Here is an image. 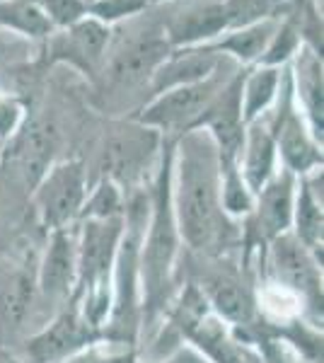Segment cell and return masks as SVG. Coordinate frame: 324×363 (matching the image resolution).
Returning a JSON list of instances; mask_svg holds the SVG:
<instances>
[{"label":"cell","mask_w":324,"mask_h":363,"mask_svg":"<svg viewBox=\"0 0 324 363\" xmlns=\"http://www.w3.org/2000/svg\"><path fill=\"white\" fill-rule=\"evenodd\" d=\"M225 56H218L206 46H191V49H172L150 78L152 95H160L164 90H172L179 85L201 83L208 75H213Z\"/></svg>","instance_id":"15"},{"label":"cell","mask_w":324,"mask_h":363,"mask_svg":"<svg viewBox=\"0 0 324 363\" xmlns=\"http://www.w3.org/2000/svg\"><path fill=\"white\" fill-rule=\"evenodd\" d=\"M0 363H20V361H15V359H10V356H3V354H0Z\"/></svg>","instance_id":"34"},{"label":"cell","mask_w":324,"mask_h":363,"mask_svg":"<svg viewBox=\"0 0 324 363\" xmlns=\"http://www.w3.org/2000/svg\"><path fill=\"white\" fill-rule=\"evenodd\" d=\"M85 3H95V0H85Z\"/></svg>","instance_id":"36"},{"label":"cell","mask_w":324,"mask_h":363,"mask_svg":"<svg viewBox=\"0 0 324 363\" xmlns=\"http://www.w3.org/2000/svg\"><path fill=\"white\" fill-rule=\"evenodd\" d=\"M293 223H296V238L308 250H315L322 242V199H317L315 186L308 177L296 184Z\"/></svg>","instance_id":"21"},{"label":"cell","mask_w":324,"mask_h":363,"mask_svg":"<svg viewBox=\"0 0 324 363\" xmlns=\"http://www.w3.org/2000/svg\"><path fill=\"white\" fill-rule=\"evenodd\" d=\"M148 3H150V0H148Z\"/></svg>","instance_id":"37"},{"label":"cell","mask_w":324,"mask_h":363,"mask_svg":"<svg viewBox=\"0 0 324 363\" xmlns=\"http://www.w3.org/2000/svg\"><path fill=\"white\" fill-rule=\"evenodd\" d=\"M228 29H242L279 17L281 0H220Z\"/></svg>","instance_id":"25"},{"label":"cell","mask_w":324,"mask_h":363,"mask_svg":"<svg viewBox=\"0 0 324 363\" xmlns=\"http://www.w3.org/2000/svg\"><path fill=\"white\" fill-rule=\"evenodd\" d=\"M172 148L174 145L169 143L162 148L164 153L160 157V169H157L150 201L152 208L148 220V235L140 238V289H143L150 313H155L164 301V296H167L177 250H179V230H177L172 211Z\"/></svg>","instance_id":"2"},{"label":"cell","mask_w":324,"mask_h":363,"mask_svg":"<svg viewBox=\"0 0 324 363\" xmlns=\"http://www.w3.org/2000/svg\"><path fill=\"white\" fill-rule=\"evenodd\" d=\"M279 20L281 17H271V20L257 22V25H250L242 29H228V32H223L218 39L203 46L218 56H230L233 61H238L240 66L252 68L259 58H262L264 49L269 46Z\"/></svg>","instance_id":"18"},{"label":"cell","mask_w":324,"mask_h":363,"mask_svg":"<svg viewBox=\"0 0 324 363\" xmlns=\"http://www.w3.org/2000/svg\"><path fill=\"white\" fill-rule=\"evenodd\" d=\"M296 174L276 169L274 177L255 196V225L264 240H276L293 225V201H296Z\"/></svg>","instance_id":"12"},{"label":"cell","mask_w":324,"mask_h":363,"mask_svg":"<svg viewBox=\"0 0 324 363\" xmlns=\"http://www.w3.org/2000/svg\"><path fill=\"white\" fill-rule=\"evenodd\" d=\"M150 3H167V0H150Z\"/></svg>","instance_id":"35"},{"label":"cell","mask_w":324,"mask_h":363,"mask_svg":"<svg viewBox=\"0 0 324 363\" xmlns=\"http://www.w3.org/2000/svg\"><path fill=\"white\" fill-rule=\"evenodd\" d=\"M169 54L172 49H169L164 34H148V37L135 39L109 61V80L119 87H131L145 83V80L150 83L152 73Z\"/></svg>","instance_id":"13"},{"label":"cell","mask_w":324,"mask_h":363,"mask_svg":"<svg viewBox=\"0 0 324 363\" xmlns=\"http://www.w3.org/2000/svg\"><path fill=\"white\" fill-rule=\"evenodd\" d=\"M126 220L121 216L111 218H85L78 242V294L82 296V318L92 327L102 325L109 313L111 274H114L116 252L123 238Z\"/></svg>","instance_id":"3"},{"label":"cell","mask_w":324,"mask_h":363,"mask_svg":"<svg viewBox=\"0 0 324 363\" xmlns=\"http://www.w3.org/2000/svg\"><path fill=\"white\" fill-rule=\"evenodd\" d=\"M284 70L269 66H252L242 75V119L245 126L252 124L259 116L267 114V109L279 97Z\"/></svg>","instance_id":"20"},{"label":"cell","mask_w":324,"mask_h":363,"mask_svg":"<svg viewBox=\"0 0 324 363\" xmlns=\"http://www.w3.org/2000/svg\"><path fill=\"white\" fill-rule=\"evenodd\" d=\"M269 264L274 272V284L296 291L298 296L308 298L320 294V272L310 257V250L296 235H279L271 240Z\"/></svg>","instance_id":"10"},{"label":"cell","mask_w":324,"mask_h":363,"mask_svg":"<svg viewBox=\"0 0 324 363\" xmlns=\"http://www.w3.org/2000/svg\"><path fill=\"white\" fill-rule=\"evenodd\" d=\"M291 80H293V97L298 109H303L310 133L317 143H322V126H324V97H322V56L310 44H300L296 56L291 58Z\"/></svg>","instance_id":"11"},{"label":"cell","mask_w":324,"mask_h":363,"mask_svg":"<svg viewBox=\"0 0 324 363\" xmlns=\"http://www.w3.org/2000/svg\"><path fill=\"white\" fill-rule=\"evenodd\" d=\"M51 54L56 61H68L87 73L99 68V63L107 56V46L111 39V27L92 17H82L68 29H56Z\"/></svg>","instance_id":"9"},{"label":"cell","mask_w":324,"mask_h":363,"mask_svg":"<svg viewBox=\"0 0 324 363\" xmlns=\"http://www.w3.org/2000/svg\"><path fill=\"white\" fill-rule=\"evenodd\" d=\"M228 32L223 3H206L199 8H191L186 13H179L164 29L169 49H191V46H203Z\"/></svg>","instance_id":"17"},{"label":"cell","mask_w":324,"mask_h":363,"mask_svg":"<svg viewBox=\"0 0 324 363\" xmlns=\"http://www.w3.org/2000/svg\"><path fill=\"white\" fill-rule=\"evenodd\" d=\"M17 162L20 172L25 174L27 184L37 186L39 179L51 167V155H54V131L44 121H32L22 128V136L17 140Z\"/></svg>","instance_id":"19"},{"label":"cell","mask_w":324,"mask_h":363,"mask_svg":"<svg viewBox=\"0 0 324 363\" xmlns=\"http://www.w3.org/2000/svg\"><path fill=\"white\" fill-rule=\"evenodd\" d=\"M228 80L220 78V66H218L216 73L208 75L201 83L179 85L155 95L135 114V121L155 128L157 133H164V136H169V133H179L181 136V133L191 131L196 126V121L201 119V114L208 109V104L213 102L218 92L225 87Z\"/></svg>","instance_id":"4"},{"label":"cell","mask_w":324,"mask_h":363,"mask_svg":"<svg viewBox=\"0 0 324 363\" xmlns=\"http://www.w3.org/2000/svg\"><path fill=\"white\" fill-rule=\"evenodd\" d=\"M223 172V186H220V199H223V211L225 216H247L255 208V194L247 189L242 174H240L238 165H220Z\"/></svg>","instance_id":"26"},{"label":"cell","mask_w":324,"mask_h":363,"mask_svg":"<svg viewBox=\"0 0 324 363\" xmlns=\"http://www.w3.org/2000/svg\"><path fill=\"white\" fill-rule=\"evenodd\" d=\"M75 281H78V242L66 233V228H58L41 259L39 291L49 301H61L73 291Z\"/></svg>","instance_id":"14"},{"label":"cell","mask_w":324,"mask_h":363,"mask_svg":"<svg viewBox=\"0 0 324 363\" xmlns=\"http://www.w3.org/2000/svg\"><path fill=\"white\" fill-rule=\"evenodd\" d=\"M54 29H68L87 17L85 0H37Z\"/></svg>","instance_id":"31"},{"label":"cell","mask_w":324,"mask_h":363,"mask_svg":"<svg viewBox=\"0 0 324 363\" xmlns=\"http://www.w3.org/2000/svg\"><path fill=\"white\" fill-rule=\"evenodd\" d=\"M208 298L213 303L216 313L235 325H247L255 315V301L250 291L240 286L230 277H216L208 281Z\"/></svg>","instance_id":"22"},{"label":"cell","mask_w":324,"mask_h":363,"mask_svg":"<svg viewBox=\"0 0 324 363\" xmlns=\"http://www.w3.org/2000/svg\"><path fill=\"white\" fill-rule=\"evenodd\" d=\"M276 160H279V153H276L274 131H271L269 121H264V116H259V119L247 124L245 128L242 153H240V160H238L240 174H242L247 189L255 196L259 194V189L274 177Z\"/></svg>","instance_id":"16"},{"label":"cell","mask_w":324,"mask_h":363,"mask_svg":"<svg viewBox=\"0 0 324 363\" xmlns=\"http://www.w3.org/2000/svg\"><path fill=\"white\" fill-rule=\"evenodd\" d=\"M0 25L34 39L51 37L56 32L37 0H0Z\"/></svg>","instance_id":"23"},{"label":"cell","mask_w":324,"mask_h":363,"mask_svg":"<svg viewBox=\"0 0 324 363\" xmlns=\"http://www.w3.org/2000/svg\"><path fill=\"white\" fill-rule=\"evenodd\" d=\"M242 75L245 70H238L228 80L225 87L216 95L208 109L201 114L194 128H203L213 138L220 165H238L240 153L245 143V119H242Z\"/></svg>","instance_id":"6"},{"label":"cell","mask_w":324,"mask_h":363,"mask_svg":"<svg viewBox=\"0 0 324 363\" xmlns=\"http://www.w3.org/2000/svg\"><path fill=\"white\" fill-rule=\"evenodd\" d=\"M22 126V107L13 99H0V138L15 136Z\"/></svg>","instance_id":"32"},{"label":"cell","mask_w":324,"mask_h":363,"mask_svg":"<svg viewBox=\"0 0 324 363\" xmlns=\"http://www.w3.org/2000/svg\"><path fill=\"white\" fill-rule=\"evenodd\" d=\"M80 216L82 218H111V216H121L119 184H114L111 179L99 182L95 189H92V194H87Z\"/></svg>","instance_id":"27"},{"label":"cell","mask_w":324,"mask_h":363,"mask_svg":"<svg viewBox=\"0 0 324 363\" xmlns=\"http://www.w3.org/2000/svg\"><path fill=\"white\" fill-rule=\"evenodd\" d=\"M148 5V0H95V3H87V17L111 27L116 22L143 13Z\"/></svg>","instance_id":"30"},{"label":"cell","mask_w":324,"mask_h":363,"mask_svg":"<svg viewBox=\"0 0 324 363\" xmlns=\"http://www.w3.org/2000/svg\"><path fill=\"white\" fill-rule=\"evenodd\" d=\"M300 15H288L286 20H279L276 32L271 37L269 46L264 49L262 58L255 66H269V68H284L291 63V58L296 56V51L300 49L303 39H300Z\"/></svg>","instance_id":"24"},{"label":"cell","mask_w":324,"mask_h":363,"mask_svg":"<svg viewBox=\"0 0 324 363\" xmlns=\"http://www.w3.org/2000/svg\"><path fill=\"white\" fill-rule=\"evenodd\" d=\"M303 303H305L303 296H298L296 291L286 289L281 284H269L262 291V308L276 320L298 318L300 310H303Z\"/></svg>","instance_id":"29"},{"label":"cell","mask_w":324,"mask_h":363,"mask_svg":"<svg viewBox=\"0 0 324 363\" xmlns=\"http://www.w3.org/2000/svg\"><path fill=\"white\" fill-rule=\"evenodd\" d=\"M29 303H32V284H29L27 277H15L5 289L3 298H0L3 320L13 327H20L29 310Z\"/></svg>","instance_id":"28"},{"label":"cell","mask_w":324,"mask_h":363,"mask_svg":"<svg viewBox=\"0 0 324 363\" xmlns=\"http://www.w3.org/2000/svg\"><path fill=\"white\" fill-rule=\"evenodd\" d=\"M68 363H128V359L123 354L116 356V354H102V351H97V349H92V351L82 349L75 356H70Z\"/></svg>","instance_id":"33"},{"label":"cell","mask_w":324,"mask_h":363,"mask_svg":"<svg viewBox=\"0 0 324 363\" xmlns=\"http://www.w3.org/2000/svg\"><path fill=\"white\" fill-rule=\"evenodd\" d=\"M95 327L90 325L80 313L66 310L51 322L46 330L29 339L27 356L32 363H61L68 361L92 342Z\"/></svg>","instance_id":"8"},{"label":"cell","mask_w":324,"mask_h":363,"mask_svg":"<svg viewBox=\"0 0 324 363\" xmlns=\"http://www.w3.org/2000/svg\"><path fill=\"white\" fill-rule=\"evenodd\" d=\"M157 148H160V133L155 128L138 121L116 128L107 138L102 153L104 179H111L114 184L138 179L150 167Z\"/></svg>","instance_id":"7"},{"label":"cell","mask_w":324,"mask_h":363,"mask_svg":"<svg viewBox=\"0 0 324 363\" xmlns=\"http://www.w3.org/2000/svg\"><path fill=\"white\" fill-rule=\"evenodd\" d=\"M220 186V155L213 138L203 128L181 133L172 148V211L179 240L191 250H216L225 238Z\"/></svg>","instance_id":"1"},{"label":"cell","mask_w":324,"mask_h":363,"mask_svg":"<svg viewBox=\"0 0 324 363\" xmlns=\"http://www.w3.org/2000/svg\"><path fill=\"white\" fill-rule=\"evenodd\" d=\"M87 199L85 167L78 160L58 162L46 169V174L34 186V201L41 223L51 230L66 228L75 216H80Z\"/></svg>","instance_id":"5"}]
</instances>
